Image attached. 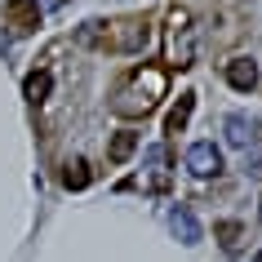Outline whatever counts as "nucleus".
Returning a JSON list of instances; mask_svg holds the SVG:
<instances>
[{
    "label": "nucleus",
    "instance_id": "obj_1",
    "mask_svg": "<svg viewBox=\"0 0 262 262\" xmlns=\"http://www.w3.org/2000/svg\"><path fill=\"white\" fill-rule=\"evenodd\" d=\"M165 84L169 80H165V71H160V67H138V71H134V80L116 94L111 107L120 111V116H147V111L165 98Z\"/></svg>",
    "mask_w": 262,
    "mask_h": 262
},
{
    "label": "nucleus",
    "instance_id": "obj_2",
    "mask_svg": "<svg viewBox=\"0 0 262 262\" xmlns=\"http://www.w3.org/2000/svg\"><path fill=\"white\" fill-rule=\"evenodd\" d=\"M195 58V36H191V14L173 9L169 14V62L173 67H191Z\"/></svg>",
    "mask_w": 262,
    "mask_h": 262
},
{
    "label": "nucleus",
    "instance_id": "obj_3",
    "mask_svg": "<svg viewBox=\"0 0 262 262\" xmlns=\"http://www.w3.org/2000/svg\"><path fill=\"white\" fill-rule=\"evenodd\" d=\"M187 169H191L195 178H213L222 169V151L213 142H191V147H187Z\"/></svg>",
    "mask_w": 262,
    "mask_h": 262
},
{
    "label": "nucleus",
    "instance_id": "obj_4",
    "mask_svg": "<svg viewBox=\"0 0 262 262\" xmlns=\"http://www.w3.org/2000/svg\"><path fill=\"white\" fill-rule=\"evenodd\" d=\"M222 129H227V142H231V147H240V151H249V147H258V124L249 120L245 111H231Z\"/></svg>",
    "mask_w": 262,
    "mask_h": 262
},
{
    "label": "nucleus",
    "instance_id": "obj_5",
    "mask_svg": "<svg viewBox=\"0 0 262 262\" xmlns=\"http://www.w3.org/2000/svg\"><path fill=\"white\" fill-rule=\"evenodd\" d=\"M5 18H9L14 31H36L40 27V5L36 0H9L5 5Z\"/></svg>",
    "mask_w": 262,
    "mask_h": 262
},
{
    "label": "nucleus",
    "instance_id": "obj_6",
    "mask_svg": "<svg viewBox=\"0 0 262 262\" xmlns=\"http://www.w3.org/2000/svg\"><path fill=\"white\" fill-rule=\"evenodd\" d=\"M169 231L178 235L182 245H200V222H195V213L187 205H173V209H169Z\"/></svg>",
    "mask_w": 262,
    "mask_h": 262
},
{
    "label": "nucleus",
    "instance_id": "obj_7",
    "mask_svg": "<svg viewBox=\"0 0 262 262\" xmlns=\"http://www.w3.org/2000/svg\"><path fill=\"white\" fill-rule=\"evenodd\" d=\"M227 84L240 89V94H249V89L258 84V62H253V58H231V62H227Z\"/></svg>",
    "mask_w": 262,
    "mask_h": 262
},
{
    "label": "nucleus",
    "instance_id": "obj_8",
    "mask_svg": "<svg viewBox=\"0 0 262 262\" xmlns=\"http://www.w3.org/2000/svg\"><path fill=\"white\" fill-rule=\"evenodd\" d=\"M191 111H195V94H178V107L165 116V134H182L187 120H191Z\"/></svg>",
    "mask_w": 262,
    "mask_h": 262
},
{
    "label": "nucleus",
    "instance_id": "obj_9",
    "mask_svg": "<svg viewBox=\"0 0 262 262\" xmlns=\"http://www.w3.org/2000/svg\"><path fill=\"white\" fill-rule=\"evenodd\" d=\"M134 151H138V134H134V129H120V134L111 138V147H107V156L116 160V165H124Z\"/></svg>",
    "mask_w": 262,
    "mask_h": 262
},
{
    "label": "nucleus",
    "instance_id": "obj_10",
    "mask_svg": "<svg viewBox=\"0 0 262 262\" xmlns=\"http://www.w3.org/2000/svg\"><path fill=\"white\" fill-rule=\"evenodd\" d=\"M49 89H54V76H49V71H31L27 80H23L27 102H45V98H49Z\"/></svg>",
    "mask_w": 262,
    "mask_h": 262
},
{
    "label": "nucleus",
    "instance_id": "obj_11",
    "mask_svg": "<svg viewBox=\"0 0 262 262\" xmlns=\"http://www.w3.org/2000/svg\"><path fill=\"white\" fill-rule=\"evenodd\" d=\"M62 182H67V191H84V187H89V165H84V160H71V165L62 169Z\"/></svg>",
    "mask_w": 262,
    "mask_h": 262
},
{
    "label": "nucleus",
    "instance_id": "obj_12",
    "mask_svg": "<svg viewBox=\"0 0 262 262\" xmlns=\"http://www.w3.org/2000/svg\"><path fill=\"white\" fill-rule=\"evenodd\" d=\"M213 235H218V245H222V249H235L245 231H240V222H218V227H213Z\"/></svg>",
    "mask_w": 262,
    "mask_h": 262
},
{
    "label": "nucleus",
    "instance_id": "obj_13",
    "mask_svg": "<svg viewBox=\"0 0 262 262\" xmlns=\"http://www.w3.org/2000/svg\"><path fill=\"white\" fill-rule=\"evenodd\" d=\"M142 165H147V169H160V165H165V147H160V142L147 147V151H142Z\"/></svg>",
    "mask_w": 262,
    "mask_h": 262
},
{
    "label": "nucleus",
    "instance_id": "obj_14",
    "mask_svg": "<svg viewBox=\"0 0 262 262\" xmlns=\"http://www.w3.org/2000/svg\"><path fill=\"white\" fill-rule=\"evenodd\" d=\"M36 5H49V9H62L67 0H36Z\"/></svg>",
    "mask_w": 262,
    "mask_h": 262
},
{
    "label": "nucleus",
    "instance_id": "obj_15",
    "mask_svg": "<svg viewBox=\"0 0 262 262\" xmlns=\"http://www.w3.org/2000/svg\"><path fill=\"white\" fill-rule=\"evenodd\" d=\"M253 262H262V249H258V253H253Z\"/></svg>",
    "mask_w": 262,
    "mask_h": 262
},
{
    "label": "nucleus",
    "instance_id": "obj_16",
    "mask_svg": "<svg viewBox=\"0 0 262 262\" xmlns=\"http://www.w3.org/2000/svg\"><path fill=\"white\" fill-rule=\"evenodd\" d=\"M258 218H262V200H258Z\"/></svg>",
    "mask_w": 262,
    "mask_h": 262
}]
</instances>
